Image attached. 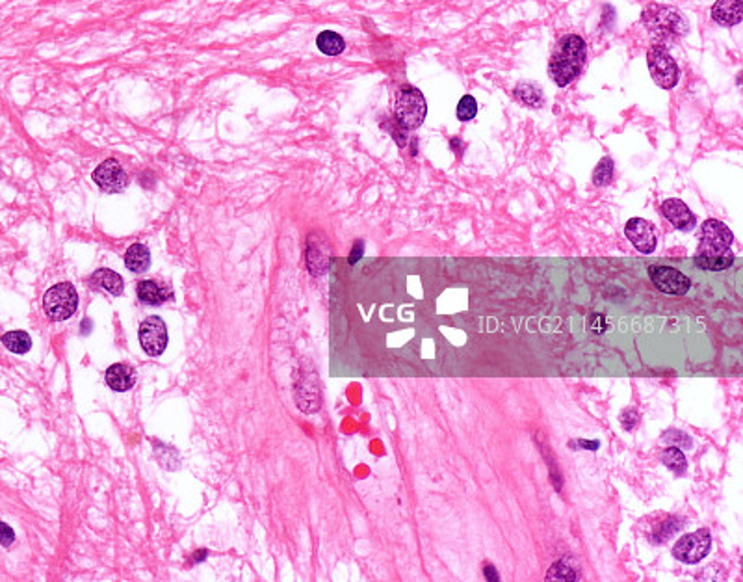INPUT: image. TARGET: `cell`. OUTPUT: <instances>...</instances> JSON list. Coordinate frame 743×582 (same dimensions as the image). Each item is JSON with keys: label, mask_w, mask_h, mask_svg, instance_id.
I'll return each mask as SVG.
<instances>
[{"label": "cell", "mask_w": 743, "mask_h": 582, "mask_svg": "<svg viewBox=\"0 0 743 582\" xmlns=\"http://www.w3.org/2000/svg\"><path fill=\"white\" fill-rule=\"evenodd\" d=\"M734 234L727 225L719 220H706L701 225V240L697 248V266L702 270L719 272L725 270L734 262V253L730 251Z\"/></svg>", "instance_id": "1"}, {"label": "cell", "mask_w": 743, "mask_h": 582, "mask_svg": "<svg viewBox=\"0 0 743 582\" xmlns=\"http://www.w3.org/2000/svg\"><path fill=\"white\" fill-rule=\"evenodd\" d=\"M586 58H588V47L583 37L576 34H569L557 42L556 49L552 52L550 63H548V73L552 80L565 88L572 80L582 73L583 65H586Z\"/></svg>", "instance_id": "2"}, {"label": "cell", "mask_w": 743, "mask_h": 582, "mask_svg": "<svg viewBox=\"0 0 743 582\" xmlns=\"http://www.w3.org/2000/svg\"><path fill=\"white\" fill-rule=\"evenodd\" d=\"M645 28L654 37L658 45L666 42H676L687 34V21L676 8L664 4H649L641 15Z\"/></svg>", "instance_id": "3"}, {"label": "cell", "mask_w": 743, "mask_h": 582, "mask_svg": "<svg viewBox=\"0 0 743 582\" xmlns=\"http://www.w3.org/2000/svg\"><path fill=\"white\" fill-rule=\"evenodd\" d=\"M427 114V104L420 89L401 86L394 97V118L406 130L418 129Z\"/></svg>", "instance_id": "4"}, {"label": "cell", "mask_w": 743, "mask_h": 582, "mask_svg": "<svg viewBox=\"0 0 743 582\" xmlns=\"http://www.w3.org/2000/svg\"><path fill=\"white\" fill-rule=\"evenodd\" d=\"M78 307V294L71 283L63 281L58 285L51 286L45 296H43V309L47 312V317L54 322H62L67 320L77 312Z\"/></svg>", "instance_id": "5"}, {"label": "cell", "mask_w": 743, "mask_h": 582, "mask_svg": "<svg viewBox=\"0 0 743 582\" xmlns=\"http://www.w3.org/2000/svg\"><path fill=\"white\" fill-rule=\"evenodd\" d=\"M647 63H649V71L656 86L664 89L675 88L680 78V71L676 65L675 58L671 56L666 45H652L647 52Z\"/></svg>", "instance_id": "6"}, {"label": "cell", "mask_w": 743, "mask_h": 582, "mask_svg": "<svg viewBox=\"0 0 743 582\" xmlns=\"http://www.w3.org/2000/svg\"><path fill=\"white\" fill-rule=\"evenodd\" d=\"M710 545H712L710 532L706 529H701V531L684 536L676 541V545L673 547V557L676 560L686 562V564H697L706 557Z\"/></svg>", "instance_id": "7"}, {"label": "cell", "mask_w": 743, "mask_h": 582, "mask_svg": "<svg viewBox=\"0 0 743 582\" xmlns=\"http://www.w3.org/2000/svg\"><path fill=\"white\" fill-rule=\"evenodd\" d=\"M140 344L151 358L160 355L167 346V328L160 317H149L140 324Z\"/></svg>", "instance_id": "8"}, {"label": "cell", "mask_w": 743, "mask_h": 582, "mask_svg": "<svg viewBox=\"0 0 743 582\" xmlns=\"http://www.w3.org/2000/svg\"><path fill=\"white\" fill-rule=\"evenodd\" d=\"M95 184L108 194H119L129 186V175L115 158H106L93 172Z\"/></svg>", "instance_id": "9"}, {"label": "cell", "mask_w": 743, "mask_h": 582, "mask_svg": "<svg viewBox=\"0 0 743 582\" xmlns=\"http://www.w3.org/2000/svg\"><path fill=\"white\" fill-rule=\"evenodd\" d=\"M649 276L656 285V289L666 292V294L680 296V294H686L690 291V286H692L690 277L684 276L676 268H671V266H650Z\"/></svg>", "instance_id": "10"}, {"label": "cell", "mask_w": 743, "mask_h": 582, "mask_svg": "<svg viewBox=\"0 0 743 582\" xmlns=\"http://www.w3.org/2000/svg\"><path fill=\"white\" fill-rule=\"evenodd\" d=\"M624 234L626 239L634 244L635 250H640L641 253H652L656 250V233H654V225L647 222L643 218H632L628 220V224L624 227Z\"/></svg>", "instance_id": "11"}, {"label": "cell", "mask_w": 743, "mask_h": 582, "mask_svg": "<svg viewBox=\"0 0 743 582\" xmlns=\"http://www.w3.org/2000/svg\"><path fill=\"white\" fill-rule=\"evenodd\" d=\"M661 214L664 218L669 220L671 224L675 225V229L678 231H692L697 225L695 214L690 210L686 203L680 201V199H666L661 203Z\"/></svg>", "instance_id": "12"}, {"label": "cell", "mask_w": 743, "mask_h": 582, "mask_svg": "<svg viewBox=\"0 0 743 582\" xmlns=\"http://www.w3.org/2000/svg\"><path fill=\"white\" fill-rule=\"evenodd\" d=\"M712 19L721 26H736L743 19L742 0H718L712 6Z\"/></svg>", "instance_id": "13"}, {"label": "cell", "mask_w": 743, "mask_h": 582, "mask_svg": "<svg viewBox=\"0 0 743 582\" xmlns=\"http://www.w3.org/2000/svg\"><path fill=\"white\" fill-rule=\"evenodd\" d=\"M136 384V370L125 363H115L106 370V385L115 393H125Z\"/></svg>", "instance_id": "14"}, {"label": "cell", "mask_w": 743, "mask_h": 582, "mask_svg": "<svg viewBox=\"0 0 743 582\" xmlns=\"http://www.w3.org/2000/svg\"><path fill=\"white\" fill-rule=\"evenodd\" d=\"M138 298L147 305H160L172 300L173 294L167 286L158 285L156 281H140L138 283Z\"/></svg>", "instance_id": "15"}, {"label": "cell", "mask_w": 743, "mask_h": 582, "mask_svg": "<svg viewBox=\"0 0 743 582\" xmlns=\"http://www.w3.org/2000/svg\"><path fill=\"white\" fill-rule=\"evenodd\" d=\"M91 285L99 286L103 291L114 294V296H119L123 289H125V283H123V277L117 274V272L110 270V268H101V270L93 272L91 276Z\"/></svg>", "instance_id": "16"}, {"label": "cell", "mask_w": 743, "mask_h": 582, "mask_svg": "<svg viewBox=\"0 0 743 582\" xmlns=\"http://www.w3.org/2000/svg\"><path fill=\"white\" fill-rule=\"evenodd\" d=\"M125 266L130 272L134 274H141V272L149 270L151 266V253H149V248L140 242H136L127 250L125 253Z\"/></svg>", "instance_id": "17"}, {"label": "cell", "mask_w": 743, "mask_h": 582, "mask_svg": "<svg viewBox=\"0 0 743 582\" xmlns=\"http://www.w3.org/2000/svg\"><path fill=\"white\" fill-rule=\"evenodd\" d=\"M316 45L318 49H320L323 54H328V56H338V54H342L344 49H346V43H344L342 36H338L337 32L331 30L322 32V34L316 37Z\"/></svg>", "instance_id": "18"}, {"label": "cell", "mask_w": 743, "mask_h": 582, "mask_svg": "<svg viewBox=\"0 0 743 582\" xmlns=\"http://www.w3.org/2000/svg\"><path fill=\"white\" fill-rule=\"evenodd\" d=\"M0 341H2V344H4L6 348L10 350V352H13V354H26V352L32 348L30 335L26 331H21V329L4 333Z\"/></svg>", "instance_id": "19"}, {"label": "cell", "mask_w": 743, "mask_h": 582, "mask_svg": "<svg viewBox=\"0 0 743 582\" xmlns=\"http://www.w3.org/2000/svg\"><path fill=\"white\" fill-rule=\"evenodd\" d=\"M513 95L520 101V103L528 104V106H531V108H539V106H543V101H545L543 99V91H541L539 86L530 84V82L519 84V86L515 88Z\"/></svg>", "instance_id": "20"}, {"label": "cell", "mask_w": 743, "mask_h": 582, "mask_svg": "<svg viewBox=\"0 0 743 582\" xmlns=\"http://www.w3.org/2000/svg\"><path fill=\"white\" fill-rule=\"evenodd\" d=\"M661 463H664L666 467H669L673 473H676V474L686 473L687 462H686V457H684V453H682L678 447H673V445H671L669 448H666V450L661 453Z\"/></svg>", "instance_id": "21"}, {"label": "cell", "mask_w": 743, "mask_h": 582, "mask_svg": "<svg viewBox=\"0 0 743 582\" xmlns=\"http://www.w3.org/2000/svg\"><path fill=\"white\" fill-rule=\"evenodd\" d=\"M614 179V160L609 156H604L602 160L598 162L597 167H595V173H593V182L597 186H608L609 182Z\"/></svg>", "instance_id": "22"}, {"label": "cell", "mask_w": 743, "mask_h": 582, "mask_svg": "<svg viewBox=\"0 0 743 582\" xmlns=\"http://www.w3.org/2000/svg\"><path fill=\"white\" fill-rule=\"evenodd\" d=\"M546 578H548V581H576L578 575L567 562L562 560L556 562V564L550 567V571L546 573Z\"/></svg>", "instance_id": "23"}, {"label": "cell", "mask_w": 743, "mask_h": 582, "mask_svg": "<svg viewBox=\"0 0 743 582\" xmlns=\"http://www.w3.org/2000/svg\"><path fill=\"white\" fill-rule=\"evenodd\" d=\"M478 114V103L472 95H463L458 104V120L470 121Z\"/></svg>", "instance_id": "24"}, {"label": "cell", "mask_w": 743, "mask_h": 582, "mask_svg": "<svg viewBox=\"0 0 743 582\" xmlns=\"http://www.w3.org/2000/svg\"><path fill=\"white\" fill-rule=\"evenodd\" d=\"M680 525H682V521L678 519V517H669V519H666L664 523H661V531L654 532L652 541H654V543H661V541H666L669 536H673L676 531H678V529H680Z\"/></svg>", "instance_id": "25"}, {"label": "cell", "mask_w": 743, "mask_h": 582, "mask_svg": "<svg viewBox=\"0 0 743 582\" xmlns=\"http://www.w3.org/2000/svg\"><path fill=\"white\" fill-rule=\"evenodd\" d=\"M661 439H664L666 443H669V447L671 445H675V447H678V448H690L693 445L692 437L680 430H667Z\"/></svg>", "instance_id": "26"}, {"label": "cell", "mask_w": 743, "mask_h": 582, "mask_svg": "<svg viewBox=\"0 0 743 582\" xmlns=\"http://www.w3.org/2000/svg\"><path fill=\"white\" fill-rule=\"evenodd\" d=\"M638 422H640V415H638L634 410H626L623 415H621V424H623L624 430H634V426Z\"/></svg>", "instance_id": "27"}, {"label": "cell", "mask_w": 743, "mask_h": 582, "mask_svg": "<svg viewBox=\"0 0 743 582\" xmlns=\"http://www.w3.org/2000/svg\"><path fill=\"white\" fill-rule=\"evenodd\" d=\"M0 543L4 547H10L13 543V531L8 529L4 523H0Z\"/></svg>", "instance_id": "28"}, {"label": "cell", "mask_w": 743, "mask_h": 582, "mask_svg": "<svg viewBox=\"0 0 743 582\" xmlns=\"http://www.w3.org/2000/svg\"><path fill=\"white\" fill-rule=\"evenodd\" d=\"M361 255H363V242H357L354 253H351V257H349V262H351V265H355V262H357V260L361 259Z\"/></svg>", "instance_id": "29"}, {"label": "cell", "mask_w": 743, "mask_h": 582, "mask_svg": "<svg viewBox=\"0 0 743 582\" xmlns=\"http://www.w3.org/2000/svg\"><path fill=\"white\" fill-rule=\"evenodd\" d=\"M484 575L487 581H498V573H496V569H494V566H485L484 569Z\"/></svg>", "instance_id": "30"}]
</instances>
